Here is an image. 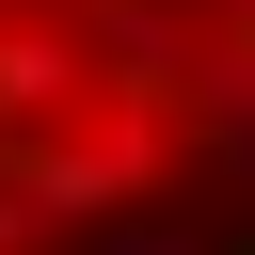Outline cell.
<instances>
[{"instance_id":"obj_1","label":"cell","mask_w":255,"mask_h":255,"mask_svg":"<svg viewBox=\"0 0 255 255\" xmlns=\"http://www.w3.org/2000/svg\"><path fill=\"white\" fill-rule=\"evenodd\" d=\"M80 112H96V48H80V16H0V143L80 128Z\"/></svg>"},{"instance_id":"obj_2","label":"cell","mask_w":255,"mask_h":255,"mask_svg":"<svg viewBox=\"0 0 255 255\" xmlns=\"http://www.w3.org/2000/svg\"><path fill=\"white\" fill-rule=\"evenodd\" d=\"M32 239H48V223H32V207H16V191H0V255H32Z\"/></svg>"},{"instance_id":"obj_3","label":"cell","mask_w":255,"mask_h":255,"mask_svg":"<svg viewBox=\"0 0 255 255\" xmlns=\"http://www.w3.org/2000/svg\"><path fill=\"white\" fill-rule=\"evenodd\" d=\"M64 16H80V0H64Z\"/></svg>"}]
</instances>
